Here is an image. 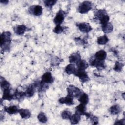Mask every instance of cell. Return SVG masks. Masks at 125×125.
<instances>
[{"instance_id":"6da1fadb","label":"cell","mask_w":125,"mask_h":125,"mask_svg":"<svg viewBox=\"0 0 125 125\" xmlns=\"http://www.w3.org/2000/svg\"><path fill=\"white\" fill-rule=\"evenodd\" d=\"M0 42L2 51L8 50L11 42V33L9 31L3 32L0 35Z\"/></svg>"},{"instance_id":"7a4b0ae2","label":"cell","mask_w":125,"mask_h":125,"mask_svg":"<svg viewBox=\"0 0 125 125\" xmlns=\"http://www.w3.org/2000/svg\"><path fill=\"white\" fill-rule=\"evenodd\" d=\"M92 8V3L89 1H84L78 6L77 11L81 14L87 13Z\"/></svg>"},{"instance_id":"3957f363","label":"cell","mask_w":125,"mask_h":125,"mask_svg":"<svg viewBox=\"0 0 125 125\" xmlns=\"http://www.w3.org/2000/svg\"><path fill=\"white\" fill-rule=\"evenodd\" d=\"M66 90L67 91V95L73 98H78L81 94L83 93L80 88L73 85H69L67 87Z\"/></svg>"},{"instance_id":"277c9868","label":"cell","mask_w":125,"mask_h":125,"mask_svg":"<svg viewBox=\"0 0 125 125\" xmlns=\"http://www.w3.org/2000/svg\"><path fill=\"white\" fill-rule=\"evenodd\" d=\"M89 64L93 67H96L98 70H102L105 67L104 61H101L92 56L89 59Z\"/></svg>"},{"instance_id":"5b68a950","label":"cell","mask_w":125,"mask_h":125,"mask_svg":"<svg viewBox=\"0 0 125 125\" xmlns=\"http://www.w3.org/2000/svg\"><path fill=\"white\" fill-rule=\"evenodd\" d=\"M76 76L78 77L82 83H85L88 82L90 80L87 73L85 70H77L76 69V71L74 74Z\"/></svg>"},{"instance_id":"8992f818","label":"cell","mask_w":125,"mask_h":125,"mask_svg":"<svg viewBox=\"0 0 125 125\" xmlns=\"http://www.w3.org/2000/svg\"><path fill=\"white\" fill-rule=\"evenodd\" d=\"M42 10L43 9L42 6L36 5L30 6L28 11L29 13L31 15H33L35 16H39L42 14Z\"/></svg>"},{"instance_id":"52a82bcc","label":"cell","mask_w":125,"mask_h":125,"mask_svg":"<svg viewBox=\"0 0 125 125\" xmlns=\"http://www.w3.org/2000/svg\"><path fill=\"white\" fill-rule=\"evenodd\" d=\"M65 15V13L62 9H60L58 12L56 16L54 18V20H53L54 23L56 25H60L63 22L64 20Z\"/></svg>"},{"instance_id":"ba28073f","label":"cell","mask_w":125,"mask_h":125,"mask_svg":"<svg viewBox=\"0 0 125 125\" xmlns=\"http://www.w3.org/2000/svg\"><path fill=\"white\" fill-rule=\"evenodd\" d=\"M80 31L82 32L87 33L92 30V28L91 25L87 22H81L76 24Z\"/></svg>"},{"instance_id":"9c48e42d","label":"cell","mask_w":125,"mask_h":125,"mask_svg":"<svg viewBox=\"0 0 125 125\" xmlns=\"http://www.w3.org/2000/svg\"><path fill=\"white\" fill-rule=\"evenodd\" d=\"M54 81V79L52 76V74L49 72H46L44 73L42 76L41 82L45 84L51 83Z\"/></svg>"},{"instance_id":"30bf717a","label":"cell","mask_w":125,"mask_h":125,"mask_svg":"<svg viewBox=\"0 0 125 125\" xmlns=\"http://www.w3.org/2000/svg\"><path fill=\"white\" fill-rule=\"evenodd\" d=\"M59 102L60 103L62 104H65L68 106H71L74 104V102L73 101V98L72 97L67 95V96L65 97H62L59 100Z\"/></svg>"},{"instance_id":"8fae6325","label":"cell","mask_w":125,"mask_h":125,"mask_svg":"<svg viewBox=\"0 0 125 125\" xmlns=\"http://www.w3.org/2000/svg\"><path fill=\"white\" fill-rule=\"evenodd\" d=\"M27 30V27L24 25H18L14 28L15 33L18 35H22Z\"/></svg>"},{"instance_id":"7c38bea8","label":"cell","mask_w":125,"mask_h":125,"mask_svg":"<svg viewBox=\"0 0 125 125\" xmlns=\"http://www.w3.org/2000/svg\"><path fill=\"white\" fill-rule=\"evenodd\" d=\"M81 56L78 53H74L70 55L69 57V62L70 63H76L80 61L81 59Z\"/></svg>"},{"instance_id":"4fadbf2b","label":"cell","mask_w":125,"mask_h":125,"mask_svg":"<svg viewBox=\"0 0 125 125\" xmlns=\"http://www.w3.org/2000/svg\"><path fill=\"white\" fill-rule=\"evenodd\" d=\"M76 65L77 67L76 69L81 70H85L89 66L88 62L84 60H81L76 63Z\"/></svg>"},{"instance_id":"5bb4252c","label":"cell","mask_w":125,"mask_h":125,"mask_svg":"<svg viewBox=\"0 0 125 125\" xmlns=\"http://www.w3.org/2000/svg\"><path fill=\"white\" fill-rule=\"evenodd\" d=\"M2 99L8 101H10L14 99V94L11 93V89L10 88L3 90Z\"/></svg>"},{"instance_id":"9a60e30c","label":"cell","mask_w":125,"mask_h":125,"mask_svg":"<svg viewBox=\"0 0 125 125\" xmlns=\"http://www.w3.org/2000/svg\"><path fill=\"white\" fill-rule=\"evenodd\" d=\"M35 89H36V87H35V85H34V84H32L29 85L27 87V88L25 92V96L27 97H32L35 92Z\"/></svg>"},{"instance_id":"2e32d148","label":"cell","mask_w":125,"mask_h":125,"mask_svg":"<svg viewBox=\"0 0 125 125\" xmlns=\"http://www.w3.org/2000/svg\"><path fill=\"white\" fill-rule=\"evenodd\" d=\"M86 105L82 104H80L79 105L77 106L75 108V112L77 113L79 115H84L86 112Z\"/></svg>"},{"instance_id":"e0dca14e","label":"cell","mask_w":125,"mask_h":125,"mask_svg":"<svg viewBox=\"0 0 125 125\" xmlns=\"http://www.w3.org/2000/svg\"><path fill=\"white\" fill-rule=\"evenodd\" d=\"M95 57L98 60L101 61H104L107 56L106 52L104 50H100L97 51L94 55Z\"/></svg>"},{"instance_id":"ac0fdd59","label":"cell","mask_w":125,"mask_h":125,"mask_svg":"<svg viewBox=\"0 0 125 125\" xmlns=\"http://www.w3.org/2000/svg\"><path fill=\"white\" fill-rule=\"evenodd\" d=\"M78 101L80 102V104L86 105L89 102V97L88 95L84 92H83L81 95L78 98Z\"/></svg>"},{"instance_id":"d6986e66","label":"cell","mask_w":125,"mask_h":125,"mask_svg":"<svg viewBox=\"0 0 125 125\" xmlns=\"http://www.w3.org/2000/svg\"><path fill=\"white\" fill-rule=\"evenodd\" d=\"M19 113L22 119H28L31 116V113L28 109L21 108L19 109Z\"/></svg>"},{"instance_id":"ffe728a7","label":"cell","mask_w":125,"mask_h":125,"mask_svg":"<svg viewBox=\"0 0 125 125\" xmlns=\"http://www.w3.org/2000/svg\"><path fill=\"white\" fill-rule=\"evenodd\" d=\"M65 71L68 75L74 74L76 71V67L74 64L70 63L65 67Z\"/></svg>"},{"instance_id":"44dd1931","label":"cell","mask_w":125,"mask_h":125,"mask_svg":"<svg viewBox=\"0 0 125 125\" xmlns=\"http://www.w3.org/2000/svg\"><path fill=\"white\" fill-rule=\"evenodd\" d=\"M4 110L9 114H14L19 112V109L16 105H11L9 107H5Z\"/></svg>"},{"instance_id":"7402d4cb","label":"cell","mask_w":125,"mask_h":125,"mask_svg":"<svg viewBox=\"0 0 125 125\" xmlns=\"http://www.w3.org/2000/svg\"><path fill=\"white\" fill-rule=\"evenodd\" d=\"M101 28L103 32L105 34L111 32L113 29V26L110 22H108L106 24L101 26Z\"/></svg>"},{"instance_id":"603a6c76","label":"cell","mask_w":125,"mask_h":125,"mask_svg":"<svg viewBox=\"0 0 125 125\" xmlns=\"http://www.w3.org/2000/svg\"><path fill=\"white\" fill-rule=\"evenodd\" d=\"M81 120V115L77 113H75L74 114L72 115L69 119L70 122L71 124L75 125L77 124Z\"/></svg>"},{"instance_id":"cb8c5ba5","label":"cell","mask_w":125,"mask_h":125,"mask_svg":"<svg viewBox=\"0 0 125 125\" xmlns=\"http://www.w3.org/2000/svg\"><path fill=\"white\" fill-rule=\"evenodd\" d=\"M25 97H26L25 92L19 91L18 90H16L14 93V99H16L19 101L22 100Z\"/></svg>"},{"instance_id":"d4e9b609","label":"cell","mask_w":125,"mask_h":125,"mask_svg":"<svg viewBox=\"0 0 125 125\" xmlns=\"http://www.w3.org/2000/svg\"><path fill=\"white\" fill-rule=\"evenodd\" d=\"M0 87L1 89L3 91L5 89H8L10 88V84L4 78L0 77Z\"/></svg>"},{"instance_id":"484cf974","label":"cell","mask_w":125,"mask_h":125,"mask_svg":"<svg viewBox=\"0 0 125 125\" xmlns=\"http://www.w3.org/2000/svg\"><path fill=\"white\" fill-rule=\"evenodd\" d=\"M121 111V108L120 106L118 104L112 105L109 108V112L112 115H116L119 114Z\"/></svg>"},{"instance_id":"4316f807","label":"cell","mask_w":125,"mask_h":125,"mask_svg":"<svg viewBox=\"0 0 125 125\" xmlns=\"http://www.w3.org/2000/svg\"><path fill=\"white\" fill-rule=\"evenodd\" d=\"M107 13L104 9H100L98 10L97 11H95V17L96 19L99 20L102 17H103L104 16L107 15Z\"/></svg>"},{"instance_id":"83f0119b","label":"cell","mask_w":125,"mask_h":125,"mask_svg":"<svg viewBox=\"0 0 125 125\" xmlns=\"http://www.w3.org/2000/svg\"><path fill=\"white\" fill-rule=\"evenodd\" d=\"M109 41L108 37L106 35L100 36L97 38V43L100 45L105 44Z\"/></svg>"},{"instance_id":"f1b7e54d","label":"cell","mask_w":125,"mask_h":125,"mask_svg":"<svg viewBox=\"0 0 125 125\" xmlns=\"http://www.w3.org/2000/svg\"><path fill=\"white\" fill-rule=\"evenodd\" d=\"M37 118L39 121L42 123H45L47 121V118L44 113L43 112H41L39 113Z\"/></svg>"},{"instance_id":"f546056e","label":"cell","mask_w":125,"mask_h":125,"mask_svg":"<svg viewBox=\"0 0 125 125\" xmlns=\"http://www.w3.org/2000/svg\"><path fill=\"white\" fill-rule=\"evenodd\" d=\"M71 115V112L67 110H64L61 113V117L64 120H69Z\"/></svg>"},{"instance_id":"4dcf8cb0","label":"cell","mask_w":125,"mask_h":125,"mask_svg":"<svg viewBox=\"0 0 125 125\" xmlns=\"http://www.w3.org/2000/svg\"><path fill=\"white\" fill-rule=\"evenodd\" d=\"M110 18L109 16L107 14L104 16L103 17H102L100 20H99V22L101 24V26L104 25L109 22Z\"/></svg>"},{"instance_id":"1f68e13d","label":"cell","mask_w":125,"mask_h":125,"mask_svg":"<svg viewBox=\"0 0 125 125\" xmlns=\"http://www.w3.org/2000/svg\"><path fill=\"white\" fill-rule=\"evenodd\" d=\"M124 66V64L119 62H116L113 67V69L117 72H120L122 71V68Z\"/></svg>"},{"instance_id":"d6a6232c","label":"cell","mask_w":125,"mask_h":125,"mask_svg":"<svg viewBox=\"0 0 125 125\" xmlns=\"http://www.w3.org/2000/svg\"><path fill=\"white\" fill-rule=\"evenodd\" d=\"M65 27H66L61 26V25H56V27L53 29V32L58 34H61L63 31H64Z\"/></svg>"},{"instance_id":"836d02e7","label":"cell","mask_w":125,"mask_h":125,"mask_svg":"<svg viewBox=\"0 0 125 125\" xmlns=\"http://www.w3.org/2000/svg\"><path fill=\"white\" fill-rule=\"evenodd\" d=\"M44 5L46 7L51 8L53 5H54L57 2V0H44Z\"/></svg>"},{"instance_id":"e575fe53","label":"cell","mask_w":125,"mask_h":125,"mask_svg":"<svg viewBox=\"0 0 125 125\" xmlns=\"http://www.w3.org/2000/svg\"><path fill=\"white\" fill-rule=\"evenodd\" d=\"M89 118L93 125H97L98 124V118L97 117L93 116L92 114H91Z\"/></svg>"},{"instance_id":"d590c367","label":"cell","mask_w":125,"mask_h":125,"mask_svg":"<svg viewBox=\"0 0 125 125\" xmlns=\"http://www.w3.org/2000/svg\"><path fill=\"white\" fill-rule=\"evenodd\" d=\"M75 41L78 42L79 44L81 45H84L86 43H87V42L86 40H84V39H81L80 38H75Z\"/></svg>"},{"instance_id":"8d00e7d4","label":"cell","mask_w":125,"mask_h":125,"mask_svg":"<svg viewBox=\"0 0 125 125\" xmlns=\"http://www.w3.org/2000/svg\"><path fill=\"white\" fill-rule=\"evenodd\" d=\"M115 125H125V119H121L118 121H117L115 124Z\"/></svg>"},{"instance_id":"74e56055","label":"cell","mask_w":125,"mask_h":125,"mask_svg":"<svg viewBox=\"0 0 125 125\" xmlns=\"http://www.w3.org/2000/svg\"><path fill=\"white\" fill-rule=\"evenodd\" d=\"M0 2L3 4H7L8 3V0H1L0 1Z\"/></svg>"}]
</instances>
